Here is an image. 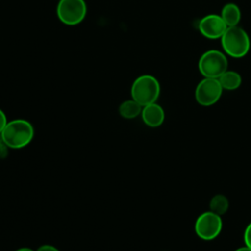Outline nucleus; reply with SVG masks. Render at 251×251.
<instances>
[{"label":"nucleus","instance_id":"14","mask_svg":"<svg viewBox=\"0 0 251 251\" xmlns=\"http://www.w3.org/2000/svg\"><path fill=\"white\" fill-rule=\"evenodd\" d=\"M243 239H244L245 246H247L248 248L251 249V223H249L247 225V226L245 227L244 234H243Z\"/></svg>","mask_w":251,"mask_h":251},{"label":"nucleus","instance_id":"16","mask_svg":"<svg viewBox=\"0 0 251 251\" xmlns=\"http://www.w3.org/2000/svg\"><path fill=\"white\" fill-rule=\"evenodd\" d=\"M36 251H59V249H57V248H56L55 246H53V245L44 244V245L39 246Z\"/></svg>","mask_w":251,"mask_h":251},{"label":"nucleus","instance_id":"11","mask_svg":"<svg viewBox=\"0 0 251 251\" xmlns=\"http://www.w3.org/2000/svg\"><path fill=\"white\" fill-rule=\"evenodd\" d=\"M220 83L223 89L226 90H235L237 89L242 82L241 75L235 71H226L220 77Z\"/></svg>","mask_w":251,"mask_h":251},{"label":"nucleus","instance_id":"17","mask_svg":"<svg viewBox=\"0 0 251 251\" xmlns=\"http://www.w3.org/2000/svg\"><path fill=\"white\" fill-rule=\"evenodd\" d=\"M7 148H8V147L5 145V143H4V141H3V138H2V135H1V133H0V153H2L3 151H4V152H7V151H6Z\"/></svg>","mask_w":251,"mask_h":251},{"label":"nucleus","instance_id":"13","mask_svg":"<svg viewBox=\"0 0 251 251\" xmlns=\"http://www.w3.org/2000/svg\"><path fill=\"white\" fill-rule=\"evenodd\" d=\"M228 207H229L228 199L223 194L214 195L211 198L209 203L210 211L219 216H223L224 214H226L228 210Z\"/></svg>","mask_w":251,"mask_h":251},{"label":"nucleus","instance_id":"5","mask_svg":"<svg viewBox=\"0 0 251 251\" xmlns=\"http://www.w3.org/2000/svg\"><path fill=\"white\" fill-rule=\"evenodd\" d=\"M56 13L64 25H76L84 20L87 6L84 0H59Z\"/></svg>","mask_w":251,"mask_h":251},{"label":"nucleus","instance_id":"7","mask_svg":"<svg viewBox=\"0 0 251 251\" xmlns=\"http://www.w3.org/2000/svg\"><path fill=\"white\" fill-rule=\"evenodd\" d=\"M223 90L219 78L204 77L196 85L195 100L201 106H212L220 100Z\"/></svg>","mask_w":251,"mask_h":251},{"label":"nucleus","instance_id":"3","mask_svg":"<svg viewBox=\"0 0 251 251\" xmlns=\"http://www.w3.org/2000/svg\"><path fill=\"white\" fill-rule=\"evenodd\" d=\"M161 92L158 79L151 75H142L134 79L130 88L131 98L142 107L155 103Z\"/></svg>","mask_w":251,"mask_h":251},{"label":"nucleus","instance_id":"9","mask_svg":"<svg viewBox=\"0 0 251 251\" xmlns=\"http://www.w3.org/2000/svg\"><path fill=\"white\" fill-rule=\"evenodd\" d=\"M140 115L143 123L150 127H157L161 126L165 120L164 109L156 102L142 107Z\"/></svg>","mask_w":251,"mask_h":251},{"label":"nucleus","instance_id":"18","mask_svg":"<svg viewBox=\"0 0 251 251\" xmlns=\"http://www.w3.org/2000/svg\"><path fill=\"white\" fill-rule=\"evenodd\" d=\"M235 251H251V249L248 248L247 246H244V247H239V248H237Z\"/></svg>","mask_w":251,"mask_h":251},{"label":"nucleus","instance_id":"15","mask_svg":"<svg viewBox=\"0 0 251 251\" xmlns=\"http://www.w3.org/2000/svg\"><path fill=\"white\" fill-rule=\"evenodd\" d=\"M8 121H7V117L5 115V113L0 109V133L2 132V130L5 128V126H7Z\"/></svg>","mask_w":251,"mask_h":251},{"label":"nucleus","instance_id":"8","mask_svg":"<svg viewBox=\"0 0 251 251\" xmlns=\"http://www.w3.org/2000/svg\"><path fill=\"white\" fill-rule=\"evenodd\" d=\"M226 28L221 15L217 14L206 15L198 23L199 32L208 39H221Z\"/></svg>","mask_w":251,"mask_h":251},{"label":"nucleus","instance_id":"12","mask_svg":"<svg viewBox=\"0 0 251 251\" xmlns=\"http://www.w3.org/2000/svg\"><path fill=\"white\" fill-rule=\"evenodd\" d=\"M142 106L132 98L124 101L119 107V114L125 119H134L141 114Z\"/></svg>","mask_w":251,"mask_h":251},{"label":"nucleus","instance_id":"6","mask_svg":"<svg viewBox=\"0 0 251 251\" xmlns=\"http://www.w3.org/2000/svg\"><path fill=\"white\" fill-rule=\"evenodd\" d=\"M223 221L221 216L207 211L202 213L195 222L194 230L197 236L203 240H213L222 231Z\"/></svg>","mask_w":251,"mask_h":251},{"label":"nucleus","instance_id":"10","mask_svg":"<svg viewBox=\"0 0 251 251\" xmlns=\"http://www.w3.org/2000/svg\"><path fill=\"white\" fill-rule=\"evenodd\" d=\"M221 17L225 24L228 26L238 25L241 20V12L239 7L235 3L226 4L221 12Z\"/></svg>","mask_w":251,"mask_h":251},{"label":"nucleus","instance_id":"19","mask_svg":"<svg viewBox=\"0 0 251 251\" xmlns=\"http://www.w3.org/2000/svg\"><path fill=\"white\" fill-rule=\"evenodd\" d=\"M16 251H34V250H32L31 248H28V247H23V248H20Z\"/></svg>","mask_w":251,"mask_h":251},{"label":"nucleus","instance_id":"2","mask_svg":"<svg viewBox=\"0 0 251 251\" xmlns=\"http://www.w3.org/2000/svg\"><path fill=\"white\" fill-rule=\"evenodd\" d=\"M221 43L224 53L235 59L246 56L251 46L248 33L238 25L228 26L221 37Z\"/></svg>","mask_w":251,"mask_h":251},{"label":"nucleus","instance_id":"1","mask_svg":"<svg viewBox=\"0 0 251 251\" xmlns=\"http://www.w3.org/2000/svg\"><path fill=\"white\" fill-rule=\"evenodd\" d=\"M1 135L8 148L20 149L30 143L34 135V129L28 121L17 119L8 122Z\"/></svg>","mask_w":251,"mask_h":251},{"label":"nucleus","instance_id":"4","mask_svg":"<svg viewBox=\"0 0 251 251\" xmlns=\"http://www.w3.org/2000/svg\"><path fill=\"white\" fill-rule=\"evenodd\" d=\"M228 61L226 55L216 49L204 52L198 61V70L204 77L219 78L227 71Z\"/></svg>","mask_w":251,"mask_h":251}]
</instances>
